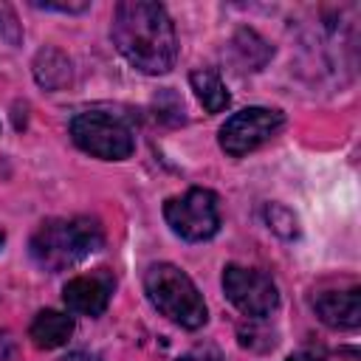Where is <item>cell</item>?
<instances>
[{
	"instance_id": "obj_19",
	"label": "cell",
	"mask_w": 361,
	"mask_h": 361,
	"mask_svg": "<svg viewBox=\"0 0 361 361\" xmlns=\"http://www.w3.org/2000/svg\"><path fill=\"white\" fill-rule=\"evenodd\" d=\"M178 361H206V358H200V355H195V353H189V355H180Z\"/></svg>"
},
{
	"instance_id": "obj_1",
	"label": "cell",
	"mask_w": 361,
	"mask_h": 361,
	"mask_svg": "<svg viewBox=\"0 0 361 361\" xmlns=\"http://www.w3.org/2000/svg\"><path fill=\"white\" fill-rule=\"evenodd\" d=\"M118 54L144 73H166L178 56L175 25L161 3L124 0L116 6L110 25Z\"/></svg>"
},
{
	"instance_id": "obj_5",
	"label": "cell",
	"mask_w": 361,
	"mask_h": 361,
	"mask_svg": "<svg viewBox=\"0 0 361 361\" xmlns=\"http://www.w3.org/2000/svg\"><path fill=\"white\" fill-rule=\"evenodd\" d=\"M164 217L169 223V228L189 240V243H200L217 234L220 228V209H217V195L209 189H189L178 197H169L164 203Z\"/></svg>"
},
{
	"instance_id": "obj_12",
	"label": "cell",
	"mask_w": 361,
	"mask_h": 361,
	"mask_svg": "<svg viewBox=\"0 0 361 361\" xmlns=\"http://www.w3.org/2000/svg\"><path fill=\"white\" fill-rule=\"evenodd\" d=\"M189 82H192V90L206 113H220L228 107L231 96L214 71H195V73H189Z\"/></svg>"
},
{
	"instance_id": "obj_17",
	"label": "cell",
	"mask_w": 361,
	"mask_h": 361,
	"mask_svg": "<svg viewBox=\"0 0 361 361\" xmlns=\"http://www.w3.org/2000/svg\"><path fill=\"white\" fill-rule=\"evenodd\" d=\"M62 361H102V355H96V353H90V350H73V353H68Z\"/></svg>"
},
{
	"instance_id": "obj_7",
	"label": "cell",
	"mask_w": 361,
	"mask_h": 361,
	"mask_svg": "<svg viewBox=\"0 0 361 361\" xmlns=\"http://www.w3.org/2000/svg\"><path fill=\"white\" fill-rule=\"evenodd\" d=\"M223 290L228 302L245 313V316H268L279 305V290L276 282L257 271V268H243V265H226L223 268Z\"/></svg>"
},
{
	"instance_id": "obj_3",
	"label": "cell",
	"mask_w": 361,
	"mask_h": 361,
	"mask_svg": "<svg viewBox=\"0 0 361 361\" xmlns=\"http://www.w3.org/2000/svg\"><path fill=\"white\" fill-rule=\"evenodd\" d=\"M144 290L152 307L183 330H197L209 319V310L197 285L172 262L149 265V271L144 274Z\"/></svg>"
},
{
	"instance_id": "obj_4",
	"label": "cell",
	"mask_w": 361,
	"mask_h": 361,
	"mask_svg": "<svg viewBox=\"0 0 361 361\" xmlns=\"http://www.w3.org/2000/svg\"><path fill=\"white\" fill-rule=\"evenodd\" d=\"M71 138L79 149L102 158V161H124L135 149V138L130 127L102 110H87L71 118Z\"/></svg>"
},
{
	"instance_id": "obj_6",
	"label": "cell",
	"mask_w": 361,
	"mask_h": 361,
	"mask_svg": "<svg viewBox=\"0 0 361 361\" xmlns=\"http://www.w3.org/2000/svg\"><path fill=\"white\" fill-rule=\"evenodd\" d=\"M285 124V116L271 107H245L226 118L220 127V147L231 158H243L251 149L271 141Z\"/></svg>"
},
{
	"instance_id": "obj_10",
	"label": "cell",
	"mask_w": 361,
	"mask_h": 361,
	"mask_svg": "<svg viewBox=\"0 0 361 361\" xmlns=\"http://www.w3.org/2000/svg\"><path fill=\"white\" fill-rule=\"evenodd\" d=\"M73 336V319L62 310H39L28 327V338L39 350H56Z\"/></svg>"
},
{
	"instance_id": "obj_9",
	"label": "cell",
	"mask_w": 361,
	"mask_h": 361,
	"mask_svg": "<svg viewBox=\"0 0 361 361\" xmlns=\"http://www.w3.org/2000/svg\"><path fill=\"white\" fill-rule=\"evenodd\" d=\"M313 310L316 316L336 330H353L361 322V290L347 288V290H322L313 296Z\"/></svg>"
},
{
	"instance_id": "obj_18",
	"label": "cell",
	"mask_w": 361,
	"mask_h": 361,
	"mask_svg": "<svg viewBox=\"0 0 361 361\" xmlns=\"http://www.w3.org/2000/svg\"><path fill=\"white\" fill-rule=\"evenodd\" d=\"M285 361H322V358L313 355V353H293V355H288Z\"/></svg>"
},
{
	"instance_id": "obj_15",
	"label": "cell",
	"mask_w": 361,
	"mask_h": 361,
	"mask_svg": "<svg viewBox=\"0 0 361 361\" xmlns=\"http://www.w3.org/2000/svg\"><path fill=\"white\" fill-rule=\"evenodd\" d=\"M37 8H45V11H68V14H76V11H85L87 3H34Z\"/></svg>"
},
{
	"instance_id": "obj_11",
	"label": "cell",
	"mask_w": 361,
	"mask_h": 361,
	"mask_svg": "<svg viewBox=\"0 0 361 361\" xmlns=\"http://www.w3.org/2000/svg\"><path fill=\"white\" fill-rule=\"evenodd\" d=\"M34 76L42 87L59 90L62 85L71 82V59L56 48H42L34 59Z\"/></svg>"
},
{
	"instance_id": "obj_20",
	"label": "cell",
	"mask_w": 361,
	"mask_h": 361,
	"mask_svg": "<svg viewBox=\"0 0 361 361\" xmlns=\"http://www.w3.org/2000/svg\"><path fill=\"white\" fill-rule=\"evenodd\" d=\"M3 243H6V234H3V228H0V248H3Z\"/></svg>"
},
{
	"instance_id": "obj_14",
	"label": "cell",
	"mask_w": 361,
	"mask_h": 361,
	"mask_svg": "<svg viewBox=\"0 0 361 361\" xmlns=\"http://www.w3.org/2000/svg\"><path fill=\"white\" fill-rule=\"evenodd\" d=\"M0 37H3L8 45H20V39H23V28H20V23H17V14H14V8L6 6V3H0Z\"/></svg>"
},
{
	"instance_id": "obj_16",
	"label": "cell",
	"mask_w": 361,
	"mask_h": 361,
	"mask_svg": "<svg viewBox=\"0 0 361 361\" xmlns=\"http://www.w3.org/2000/svg\"><path fill=\"white\" fill-rule=\"evenodd\" d=\"M11 355H14V338H11V333L0 330V361H6Z\"/></svg>"
},
{
	"instance_id": "obj_2",
	"label": "cell",
	"mask_w": 361,
	"mask_h": 361,
	"mask_svg": "<svg viewBox=\"0 0 361 361\" xmlns=\"http://www.w3.org/2000/svg\"><path fill=\"white\" fill-rule=\"evenodd\" d=\"M104 243V234H102V226L90 217H71V220H45L31 243H28V251H31V259L48 271V274H56V271H65L76 262H82L85 257H90L93 251H99Z\"/></svg>"
},
{
	"instance_id": "obj_8",
	"label": "cell",
	"mask_w": 361,
	"mask_h": 361,
	"mask_svg": "<svg viewBox=\"0 0 361 361\" xmlns=\"http://www.w3.org/2000/svg\"><path fill=\"white\" fill-rule=\"evenodd\" d=\"M110 293H113V279L107 274L73 276L62 288L65 307L71 313H79V316H99V313H104V307L110 302Z\"/></svg>"
},
{
	"instance_id": "obj_13",
	"label": "cell",
	"mask_w": 361,
	"mask_h": 361,
	"mask_svg": "<svg viewBox=\"0 0 361 361\" xmlns=\"http://www.w3.org/2000/svg\"><path fill=\"white\" fill-rule=\"evenodd\" d=\"M262 214H265V223H268V228H271L274 234H279V237H285V240H290V237L299 234V220H296V214H293L288 206H282V203H268Z\"/></svg>"
}]
</instances>
